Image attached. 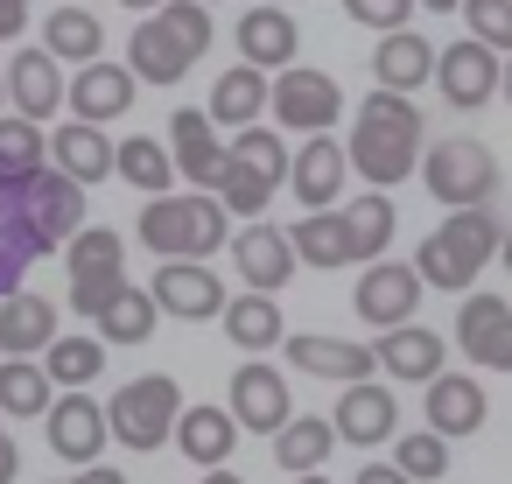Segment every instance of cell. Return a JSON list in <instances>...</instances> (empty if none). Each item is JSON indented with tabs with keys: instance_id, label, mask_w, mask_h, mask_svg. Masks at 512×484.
<instances>
[{
	"instance_id": "6125c7cd",
	"label": "cell",
	"mask_w": 512,
	"mask_h": 484,
	"mask_svg": "<svg viewBox=\"0 0 512 484\" xmlns=\"http://www.w3.org/2000/svg\"><path fill=\"white\" fill-rule=\"evenodd\" d=\"M197 8H211V0H197Z\"/></svg>"
},
{
	"instance_id": "74e56055",
	"label": "cell",
	"mask_w": 512,
	"mask_h": 484,
	"mask_svg": "<svg viewBox=\"0 0 512 484\" xmlns=\"http://www.w3.org/2000/svg\"><path fill=\"white\" fill-rule=\"evenodd\" d=\"M288 246H295L302 267H323V274H330V267H351V260H344V218H337V211L295 218V225H288Z\"/></svg>"
},
{
	"instance_id": "f546056e",
	"label": "cell",
	"mask_w": 512,
	"mask_h": 484,
	"mask_svg": "<svg viewBox=\"0 0 512 484\" xmlns=\"http://www.w3.org/2000/svg\"><path fill=\"white\" fill-rule=\"evenodd\" d=\"M176 449L204 470H225V456L239 449V421L225 407H183L176 414Z\"/></svg>"
},
{
	"instance_id": "f6af8a7d",
	"label": "cell",
	"mask_w": 512,
	"mask_h": 484,
	"mask_svg": "<svg viewBox=\"0 0 512 484\" xmlns=\"http://www.w3.org/2000/svg\"><path fill=\"white\" fill-rule=\"evenodd\" d=\"M463 22H470V43H484L491 57L512 50V0H463Z\"/></svg>"
},
{
	"instance_id": "4316f807",
	"label": "cell",
	"mask_w": 512,
	"mask_h": 484,
	"mask_svg": "<svg viewBox=\"0 0 512 484\" xmlns=\"http://www.w3.org/2000/svg\"><path fill=\"white\" fill-rule=\"evenodd\" d=\"M267 99H274V78L267 71H253V64H232L218 85H211V127H232V134H246V127H260V113H267Z\"/></svg>"
},
{
	"instance_id": "7bdbcfd3",
	"label": "cell",
	"mask_w": 512,
	"mask_h": 484,
	"mask_svg": "<svg viewBox=\"0 0 512 484\" xmlns=\"http://www.w3.org/2000/svg\"><path fill=\"white\" fill-rule=\"evenodd\" d=\"M393 470H400L407 484H435V477L449 470V442L428 435V428H421V435H400V442H393Z\"/></svg>"
},
{
	"instance_id": "f35d334b",
	"label": "cell",
	"mask_w": 512,
	"mask_h": 484,
	"mask_svg": "<svg viewBox=\"0 0 512 484\" xmlns=\"http://www.w3.org/2000/svg\"><path fill=\"white\" fill-rule=\"evenodd\" d=\"M43 372H50V386H92L99 372H106V344L99 337H78V330H64L50 351H43Z\"/></svg>"
},
{
	"instance_id": "7402d4cb",
	"label": "cell",
	"mask_w": 512,
	"mask_h": 484,
	"mask_svg": "<svg viewBox=\"0 0 512 484\" xmlns=\"http://www.w3.org/2000/svg\"><path fill=\"white\" fill-rule=\"evenodd\" d=\"M344 176H351V162H344V141H330V134L302 141V155L288 162V190H295L302 211H337Z\"/></svg>"
},
{
	"instance_id": "484cf974",
	"label": "cell",
	"mask_w": 512,
	"mask_h": 484,
	"mask_svg": "<svg viewBox=\"0 0 512 484\" xmlns=\"http://www.w3.org/2000/svg\"><path fill=\"white\" fill-rule=\"evenodd\" d=\"M484 414H491V400H484V386H477L470 372H442V379H428V435L463 442V435L484 428Z\"/></svg>"
},
{
	"instance_id": "8992f818",
	"label": "cell",
	"mask_w": 512,
	"mask_h": 484,
	"mask_svg": "<svg viewBox=\"0 0 512 484\" xmlns=\"http://www.w3.org/2000/svg\"><path fill=\"white\" fill-rule=\"evenodd\" d=\"M64 267H71V309L78 316H106L134 281H127V239L113 225H85L71 246H64Z\"/></svg>"
},
{
	"instance_id": "d6986e66",
	"label": "cell",
	"mask_w": 512,
	"mask_h": 484,
	"mask_svg": "<svg viewBox=\"0 0 512 484\" xmlns=\"http://www.w3.org/2000/svg\"><path fill=\"white\" fill-rule=\"evenodd\" d=\"M43 428H50V449H57L64 463H78V470H92V463H99V449L113 442L106 407H99L92 393H64V400L43 414Z\"/></svg>"
},
{
	"instance_id": "6da1fadb",
	"label": "cell",
	"mask_w": 512,
	"mask_h": 484,
	"mask_svg": "<svg viewBox=\"0 0 512 484\" xmlns=\"http://www.w3.org/2000/svg\"><path fill=\"white\" fill-rule=\"evenodd\" d=\"M344 162L372 190L407 183L421 169V106L400 99V92H365L358 113H351V134H344Z\"/></svg>"
},
{
	"instance_id": "f5cc1de1",
	"label": "cell",
	"mask_w": 512,
	"mask_h": 484,
	"mask_svg": "<svg viewBox=\"0 0 512 484\" xmlns=\"http://www.w3.org/2000/svg\"><path fill=\"white\" fill-rule=\"evenodd\" d=\"M204 484H246L239 470H204Z\"/></svg>"
},
{
	"instance_id": "52a82bcc",
	"label": "cell",
	"mask_w": 512,
	"mask_h": 484,
	"mask_svg": "<svg viewBox=\"0 0 512 484\" xmlns=\"http://www.w3.org/2000/svg\"><path fill=\"white\" fill-rule=\"evenodd\" d=\"M176 414H183V393H176L169 372H148V379H134L106 400V428L127 449H162L176 435Z\"/></svg>"
},
{
	"instance_id": "b9f144b4",
	"label": "cell",
	"mask_w": 512,
	"mask_h": 484,
	"mask_svg": "<svg viewBox=\"0 0 512 484\" xmlns=\"http://www.w3.org/2000/svg\"><path fill=\"white\" fill-rule=\"evenodd\" d=\"M155 316H162L155 295H148V288H127V295L99 316V344H148V337H155Z\"/></svg>"
},
{
	"instance_id": "5b68a950",
	"label": "cell",
	"mask_w": 512,
	"mask_h": 484,
	"mask_svg": "<svg viewBox=\"0 0 512 484\" xmlns=\"http://www.w3.org/2000/svg\"><path fill=\"white\" fill-rule=\"evenodd\" d=\"M421 183H428V197L442 211H491V197H498V155L484 141H470V134H449V141H435L421 155Z\"/></svg>"
},
{
	"instance_id": "ffe728a7",
	"label": "cell",
	"mask_w": 512,
	"mask_h": 484,
	"mask_svg": "<svg viewBox=\"0 0 512 484\" xmlns=\"http://www.w3.org/2000/svg\"><path fill=\"white\" fill-rule=\"evenodd\" d=\"M232 43H239V64H253V71H288L295 64V50H302V29H295V15L288 8H246L239 15V29H232Z\"/></svg>"
},
{
	"instance_id": "d6a6232c",
	"label": "cell",
	"mask_w": 512,
	"mask_h": 484,
	"mask_svg": "<svg viewBox=\"0 0 512 484\" xmlns=\"http://www.w3.org/2000/svg\"><path fill=\"white\" fill-rule=\"evenodd\" d=\"M218 323H225V337H232L239 351H253V358L274 351V344H288V316H281L274 295H232Z\"/></svg>"
},
{
	"instance_id": "60d3db41",
	"label": "cell",
	"mask_w": 512,
	"mask_h": 484,
	"mask_svg": "<svg viewBox=\"0 0 512 484\" xmlns=\"http://www.w3.org/2000/svg\"><path fill=\"white\" fill-rule=\"evenodd\" d=\"M288 162H295V155H288V141H281L274 127H246V134H232V169H253L260 183L281 190V183H288Z\"/></svg>"
},
{
	"instance_id": "8d00e7d4",
	"label": "cell",
	"mask_w": 512,
	"mask_h": 484,
	"mask_svg": "<svg viewBox=\"0 0 512 484\" xmlns=\"http://www.w3.org/2000/svg\"><path fill=\"white\" fill-rule=\"evenodd\" d=\"M330 449H337V428H330V414H295V421L274 435V463H281L288 477H316Z\"/></svg>"
},
{
	"instance_id": "44dd1931",
	"label": "cell",
	"mask_w": 512,
	"mask_h": 484,
	"mask_svg": "<svg viewBox=\"0 0 512 484\" xmlns=\"http://www.w3.org/2000/svg\"><path fill=\"white\" fill-rule=\"evenodd\" d=\"M134 92H141V78H134L127 64H106V57H99V64H85V71L71 78V99H64V106H71V120H85V127H113V120L134 106Z\"/></svg>"
},
{
	"instance_id": "e0dca14e",
	"label": "cell",
	"mask_w": 512,
	"mask_h": 484,
	"mask_svg": "<svg viewBox=\"0 0 512 484\" xmlns=\"http://www.w3.org/2000/svg\"><path fill=\"white\" fill-rule=\"evenodd\" d=\"M169 155H176V176H190V183H197L204 197H218V183H225V162H232V148L218 141L211 113L183 106V113H176V127H169Z\"/></svg>"
},
{
	"instance_id": "681fc988",
	"label": "cell",
	"mask_w": 512,
	"mask_h": 484,
	"mask_svg": "<svg viewBox=\"0 0 512 484\" xmlns=\"http://www.w3.org/2000/svg\"><path fill=\"white\" fill-rule=\"evenodd\" d=\"M351 484H407V477H400V470H393V463H365V470H358V477H351Z\"/></svg>"
},
{
	"instance_id": "8fae6325",
	"label": "cell",
	"mask_w": 512,
	"mask_h": 484,
	"mask_svg": "<svg viewBox=\"0 0 512 484\" xmlns=\"http://www.w3.org/2000/svg\"><path fill=\"white\" fill-rule=\"evenodd\" d=\"M232 267H239V281H246V295H281L288 281H295V246H288V232L281 225H267V218H253V225H239V239H232Z\"/></svg>"
},
{
	"instance_id": "4fadbf2b",
	"label": "cell",
	"mask_w": 512,
	"mask_h": 484,
	"mask_svg": "<svg viewBox=\"0 0 512 484\" xmlns=\"http://www.w3.org/2000/svg\"><path fill=\"white\" fill-rule=\"evenodd\" d=\"M15 204H22V218L36 225L43 246H71L85 232V190L71 176H57V169H43L29 190H15Z\"/></svg>"
},
{
	"instance_id": "603a6c76",
	"label": "cell",
	"mask_w": 512,
	"mask_h": 484,
	"mask_svg": "<svg viewBox=\"0 0 512 484\" xmlns=\"http://www.w3.org/2000/svg\"><path fill=\"white\" fill-rule=\"evenodd\" d=\"M435 85H442V99L449 106H484L498 85H505V71H498V57L484 50V43H449V50H435Z\"/></svg>"
},
{
	"instance_id": "836d02e7",
	"label": "cell",
	"mask_w": 512,
	"mask_h": 484,
	"mask_svg": "<svg viewBox=\"0 0 512 484\" xmlns=\"http://www.w3.org/2000/svg\"><path fill=\"white\" fill-rule=\"evenodd\" d=\"M43 253H50V246L36 239V225L22 218V204H15L8 190H0V302L22 295V274H29Z\"/></svg>"
},
{
	"instance_id": "ba28073f",
	"label": "cell",
	"mask_w": 512,
	"mask_h": 484,
	"mask_svg": "<svg viewBox=\"0 0 512 484\" xmlns=\"http://www.w3.org/2000/svg\"><path fill=\"white\" fill-rule=\"evenodd\" d=\"M267 113L288 127V134H330L337 127V113H344V92H337V78L330 71H309V64H288L281 78H274V99H267Z\"/></svg>"
},
{
	"instance_id": "ab89813d",
	"label": "cell",
	"mask_w": 512,
	"mask_h": 484,
	"mask_svg": "<svg viewBox=\"0 0 512 484\" xmlns=\"http://www.w3.org/2000/svg\"><path fill=\"white\" fill-rule=\"evenodd\" d=\"M120 176H127L134 190H148V204H155V197H169V183H176V155H169L162 141H148V134H127V141H120Z\"/></svg>"
},
{
	"instance_id": "83f0119b",
	"label": "cell",
	"mask_w": 512,
	"mask_h": 484,
	"mask_svg": "<svg viewBox=\"0 0 512 484\" xmlns=\"http://www.w3.org/2000/svg\"><path fill=\"white\" fill-rule=\"evenodd\" d=\"M64 330H57V309H50V295H8L0 302V351L8 358H43L50 344H57Z\"/></svg>"
},
{
	"instance_id": "d4e9b609",
	"label": "cell",
	"mask_w": 512,
	"mask_h": 484,
	"mask_svg": "<svg viewBox=\"0 0 512 484\" xmlns=\"http://www.w3.org/2000/svg\"><path fill=\"white\" fill-rule=\"evenodd\" d=\"M379 372L386 379H400V386H428V379H442L449 365V344H442V330H421V323H400V330H386L379 344Z\"/></svg>"
},
{
	"instance_id": "9f6ffc18",
	"label": "cell",
	"mask_w": 512,
	"mask_h": 484,
	"mask_svg": "<svg viewBox=\"0 0 512 484\" xmlns=\"http://www.w3.org/2000/svg\"><path fill=\"white\" fill-rule=\"evenodd\" d=\"M0 113H8V78H0Z\"/></svg>"
},
{
	"instance_id": "7a4b0ae2",
	"label": "cell",
	"mask_w": 512,
	"mask_h": 484,
	"mask_svg": "<svg viewBox=\"0 0 512 484\" xmlns=\"http://www.w3.org/2000/svg\"><path fill=\"white\" fill-rule=\"evenodd\" d=\"M204 50H211V8L169 0L162 15H141V29L127 36V71L141 85H183Z\"/></svg>"
},
{
	"instance_id": "816d5d0a",
	"label": "cell",
	"mask_w": 512,
	"mask_h": 484,
	"mask_svg": "<svg viewBox=\"0 0 512 484\" xmlns=\"http://www.w3.org/2000/svg\"><path fill=\"white\" fill-rule=\"evenodd\" d=\"M414 8H435V15H456V8H463V0H414Z\"/></svg>"
},
{
	"instance_id": "d590c367",
	"label": "cell",
	"mask_w": 512,
	"mask_h": 484,
	"mask_svg": "<svg viewBox=\"0 0 512 484\" xmlns=\"http://www.w3.org/2000/svg\"><path fill=\"white\" fill-rule=\"evenodd\" d=\"M57 407V386L43 372V358H8L0 365V421H36Z\"/></svg>"
},
{
	"instance_id": "7dc6e473",
	"label": "cell",
	"mask_w": 512,
	"mask_h": 484,
	"mask_svg": "<svg viewBox=\"0 0 512 484\" xmlns=\"http://www.w3.org/2000/svg\"><path fill=\"white\" fill-rule=\"evenodd\" d=\"M29 29V0H0V43H15Z\"/></svg>"
},
{
	"instance_id": "2e32d148",
	"label": "cell",
	"mask_w": 512,
	"mask_h": 484,
	"mask_svg": "<svg viewBox=\"0 0 512 484\" xmlns=\"http://www.w3.org/2000/svg\"><path fill=\"white\" fill-rule=\"evenodd\" d=\"M288 365L309 372V379H330V386L344 393V386H365V379L379 372V351H372V344H351V337H316V330H302V337H288Z\"/></svg>"
},
{
	"instance_id": "e575fe53",
	"label": "cell",
	"mask_w": 512,
	"mask_h": 484,
	"mask_svg": "<svg viewBox=\"0 0 512 484\" xmlns=\"http://www.w3.org/2000/svg\"><path fill=\"white\" fill-rule=\"evenodd\" d=\"M43 50L57 57V64H99V50H106V22L92 15V8H64L57 0V15L43 22Z\"/></svg>"
},
{
	"instance_id": "680465c9",
	"label": "cell",
	"mask_w": 512,
	"mask_h": 484,
	"mask_svg": "<svg viewBox=\"0 0 512 484\" xmlns=\"http://www.w3.org/2000/svg\"><path fill=\"white\" fill-rule=\"evenodd\" d=\"M505 99H512V64H505Z\"/></svg>"
},
{
	"instance_id": "c3c4849f",
	"label": "cell",
	"mask_w": 512,
	"mask_h": 484,
	"mask_svg": "<svg viewBox=\"0 0 512 484\" xmlns=\"http://www.w3.org/2000/svg\"><path fill=\"white\" fill-rule=\"evenodd\" d=\"M15 470H22V449L8 442V428H0V484H15Z\"/></svg>"
},
{
	"instance_id": "9a60e30c",
	"label": "cell",
	"mask_w": 512,
	"mask_h": 484,
	"mask_svg": "<svg viewBox=\"0 0 512 484\" xmlns=\"http://www.w3.org/2000/svg\"><path fill=\"white\" fill-rule=\"evenodd\" d=\"M456 351L484 372H512V302L505 295H470L456 309Z\"/></svg>"
},
{
	"instance_id": "91938a15",
	"label": "cell",
	"mask_w": 512,
	"mask_h": 484,
	"mask_svg": "<svg viewBox=\"0 0 512 484\" xmlns=\"http://www.w3.org/2000/svg\"><path fill=\"white\" fill-rule=\"evenodd\" d=\"M295 484H330V477H295Z\"/></svg>"
},
{
	"instance_id": "11a10c76",
	"label": "cell",
	"mask_w": 512,
	"mask_h": 484,
	"mask_svg": "<svg viewBox=\"0 0 512 484\" xmlns=\"http://www.w3.org/2000/svg\"><path fill=\"white\" fill-rule=\"evenodd\" d=\"M498 260H505V274H512V232H505V246H498Z\"/></svg>"
},
{
	"instance_id": "bcb514c9",
	"label": "cell",
	"mask_w": 512,
	"mask_h": 484,
	"mask_svg": "<svg viewBox=\"0 0 512 484\" xmlns=\"http://www.w3.org/2000/svg\"><path fill=\"white\" fill-rule=\"evenodd\" d=\"M344 15L358 29H379V36H400L407 15H414V0H344Z\"/></svg>"
},
{
	"instance_id": "cb8c5ba5",
	"label": "cell",
	"mask_w": 512,
	"mask_h": 484,
	"mask_svg": "<svg viewBox=\"0 0 512 484\" xmlns=\"http://www.w3.org/2000/svg\"><path fill=\"white\" fill-rule=\"evenodd\" d=\"M50 169H57V176H71L78 190H92V183H106V176L120 169V148L106 141V127L64 120V127L50 134Z\"/></svg>"
},
{
	"instance_id": "ee69618b",
	"label": "cell",
	"mask_w": 512,
	"mask_h": 484,
	"mask_svg": "<svg viewBox=\"0 0 512 484\" xmlns=\"http://www.w3.org/2000/svg\"><path fill=\"white\" fill-rule=\"evenodd\" d=\"M267 197H274V183H260L253 169H232V162H225V183H218L225 218H246V225H253V218L267 211Z\"/></svg>"
},
{
	"instance_id": "3957f363",
	"label": "cell",
	"mask_w": 512,
	"mask_h": 484,
	"mask_svg": "<svg viewBox=\"0 0 512 484\" xmlns=\"http://www.w3.org/2000/svg\"><path fill=\"white\" fill-rule=\"evenodd\" d=\"M498 246H505V232H498V218L491 211H449L428 239H421V253H414V274L428 281V288H470L491 260H498Z\"/></svg>"
},
{
	"instance_id": "6f0895ef",
	"label": "cell",
	"mask_w": 512,
	"mask_h": 484,
	"mask_svg": "<svg viewBox=\"0 0 512 484\" xmlns=\"http://www.w3.org/2000/svg\"><path fill=\"white\" fill-rule=\"evenodd\" d=\"M253 8H288V0H253Z\"/></svg>"
},
{
	"instance_id": "f907efd6",
	"label": "cell",
	"mask_w": 512,
	"mask_h": 484,
	"mask_svg": "<svg viewBox=\"0 0 512 484\" xmlns=\"http://www.w3.org/2000/svg\"><path fill=\"white\" fill-rule=\"evenodd\" d=\"M57 484H127L120 470H106V463H92V470H78V477H57Z\"/></svg>"
},
{
	"instance_id": "1f68e13d",
	"label": "cell",
	"mask_w": 512,
	"mask_h": 484,
	"mask_svg": "<svg viewBox=\"0 0 512 484\" xmlns=\"http://www.w3.org/2000/svg\"><path fill=\"white\" fill-rule=\"evenodd\" d=\"M337 218H344V260H351V267H372V260L386 253V239H393V204H386V190L351 197Z\"/></svg>"
},
{
	"instance_id": "9c48e42d",
	"label": "cell",
	"mask_w": 512,
	"mask_h": 484,
	"mask_svg": "<svg viewBox=\"0 0 512 484\" xmlns=\"http://www.w3.org/2000/svg\"><path fill=\"white\" fill-rule=\"evenodd\" d=\"M148 295H155V309L162 316H176V323H211V316H225V281L204 267V260H162L155 267V281H148Z\"/></svg>"
},
{
	"instance_id": "4dcf8cb0",
	"label": "cell",
	"mask_w": 512,
	"mask_h": 484,
	"mask_svg": "<svg viewBox=\"0 0 512 484\" xmlns=\"http://www.w3.org/2000/svg\"><path fill=\"white\" fill-rule=\"evenodd\" d=\"M50 169V134L43 127H29V120H15V113H0V190H29L36 176Z\"/></svg>"
},
{
	"instance_id": "f1b7e54d",
	"label": "cell",
	"mask_w": 512,
	"mask_h": 484,
	"mask_svg": "<svg viewBox=\"0 0 512 484\" xmlns=\"http://www.w3.org/2000/svg\"><path fill=\"white\" fill-rule=\"evenodd\" d=\"M372 78H379V92H400V99H414V92L435 78V43H421L414 29H400V36H379V50H372Z\"/></svg>"
},
{
	"instance_id": "db71d44e",
	"label": "cell",
	"mask_w": 512,
	"mask_h": 484,
	"mask_svg": "<svg viewBox=\"0 0 512 484\" xmlns=\"http://www.w3.org/2000/svg\"><path fill=\"white\" fill-rule=\"evenodd\" d=\"M120 8H141V15H162V8H169V0H120Z\"/></svg>"
},
{
	"instance_id": "7c38bea8",
	"label": "cell",
	"mask_w": 512,
	"mask_h": 484,
	"mask_svg": "<svg viewBox=\"0 0 512 484\" xmlns=\"http://www.w3.org/2000/svg\"><path fill=\"white\" fill-rule=\"evenodd\" d=\"M64 99H71V85H64V64L50 50H15L8 57V106H15V120L43 127V120L64 113Z\"/></svg>"
},
{
	"instance_id": "30bf717a",
	"label": "cell",
	"mask_w": 512,
	"mask_h": 484,
	"mask_svg": "<svg viewBox=\"0 0 512 484\" xmlns=\"http://www.w3.org/2000/svg\"><path fill=\"white\" fill-rule=\"evenodd\" d=\"M421 274H414V260H372L365 274H358V316L386 337V330H400V323H414V309H421Z\"/></svg>"
},
{
	"instance_id": "5bb4252c",
	"label": "cell",
	"mask_w": 512,
	"mask_h": 484,
	"mask_svg": "<svg viewBox=\"0 0 512 484\" xmlns=\"http://www.w3.org/2000/svg\"><path fill=\"white\" fill-rule=\"evenodd\" d=\"M225 414L239 421V428H253V435H281L288 421H295V400H288V379L274 372V365H239L232 372V400H225Z\"/></svg>"
},
{
	"instance_id": "ac0fdd59",
	"label": "cell",
	"mask_w": 512,
	"mask_h": 484,
	"mask_svg": "<svg viewBox=\"0 0 512 484\" xmlns=\"http://www.w3.org/2000/svg\"><path fill=\"white\" fill-rule=\"evenodd\" d=\"M330 428H337V442H351V449H379V442H393V428H400V400H393V386H344L337 393V407H330Z\"/></svg>"
},
{
	"instance_id": "94428289",
	"label": "cell",
	"mask_w": 512,
	"mask_h": 484,
	"mask_svg": "<svg viewBox=\"0 0 512 484\" xmlns=\"http://www.w3.org/2000/svg\"><path fill=\"white\" fill-rule=\"evenodd\" d=\"M64 8H85V0H64Z\"/></svg>"
},
{
	"instance_id": "277c9868",
	"label": "cell",
	"mask_w": 512,
	"mask_h": 484,
	"mask_svg": "<svg viewBox=\"0 0 512 484\" xmlns=\"http://www.w3.org/2000/svg\"><path fill=\"white\" fill-rule=\"evenodd\" d=\"M225 239H232L225 204L204 197V190H190V197H155V204L141 211V246H148L155 260H204V267H211V253H218Z\"/></svg>"
}]
</instances>
